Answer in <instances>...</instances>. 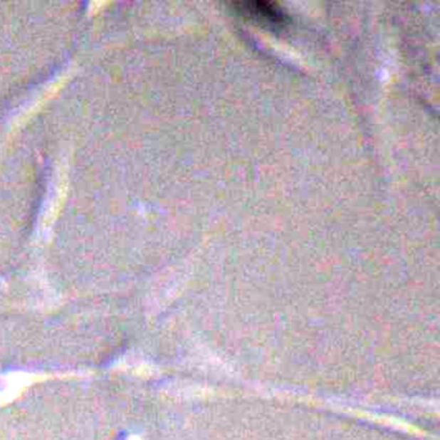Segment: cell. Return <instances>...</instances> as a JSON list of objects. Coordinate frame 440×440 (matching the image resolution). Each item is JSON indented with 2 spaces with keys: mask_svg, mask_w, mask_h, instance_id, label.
<instances>
[{
  "mask_svg": "<svg viewBox=\"0 0 440 440\" xmlns=\"http://www.w3.org/2000/svg\"><path fill=\"white\" fill-rule=\"evenodd\" d=\"M236 7H241L238 12L256 17V20L268 21L271 23L284 21V16L268 3H239Z\"/></svg>",
  "mask_w": 440,
  "mask_h": 440,
  "instance_id": "cell-1",
  "label": "cell"
}]
</instances>
